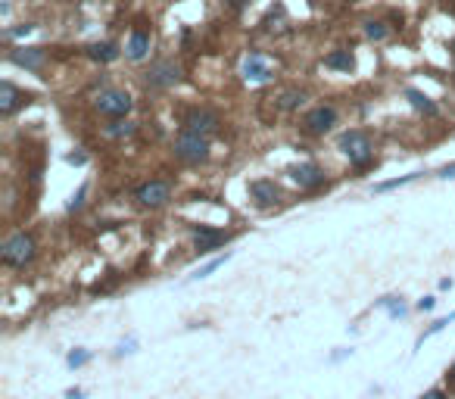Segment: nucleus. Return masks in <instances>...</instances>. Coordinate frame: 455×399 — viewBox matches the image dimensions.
Returning <instances> with one entry per match:
<instances>
[{"label":"nucleus","instance_id":"obj_27","mask_svg":"<svg viewBox=\"0 0 455 399\" xmlns=\"http://www.w3.org/2000/svg\"><path fill=\"white\" fill-rule=\"evenodd\" d=\"M399 315H406V305H402V303H393V305H390V318H399Z\"/></svg>","mask_w":455,"mask_h":399},{"label":"nucleus","instance_id":"obj_12","mask_svg":"<svg viewBox=\"0 0 455 399\" xmlns=\"http://www.w3.org/2000/svg\"><path fill=\"white\" fill-rule=\"evenodd\" d=\"M250 197L259 203L262 209H269V206H274V203L281 200V191H278V184H274V181H269V178H259V181L250 184Z\"/></svg>","mask_w":455,"mask_h":399},{"label":"nucleus","instance_id":"obj_28","mask_svg":"<svg viewBox=\"0 0 455 399\" xmlns=\"http://www.w3.org/2000/svg\"><path fill=\"white\" fill-rule=\"evenodd\" d=\"M84 191H88V188H81L79 193H75V197H72V203H69V209H79V206H81V200H84Z\"/></svg>","mask_w":455,"mask_h":399},{"label":"nucleus","instance_id":"obj_26","mask_svg":"<svg viewBox=\"0 0 455 399\" xmlns=\"http://www.w3.org/2000/svg\"><path fill=\"white\" fill-rule=\"evenodd\" d=\"M434 305H436V300H434V296H424V300L418 303V309H421V312H431Z\"/></svg>","mask_w":455,"mask_h":399},{"label":"nucleus","instance_id":"obj_29","mask_svg":"<svg viewBox=\"0 0 455 399\" xmlns=\"http://www.w3.org/2000/svg\"><path fill=\"white\" fill-rule=\"evenodd\" d=\"M440 178H446V181H449V178H455V163L443 166V168H440Z\"/></svg>","mask_w":455,"mask_h":399},{"label":"nucleus","instance_id":"obj_11","mask_svg":"<svg viewBox=\"0 0 455 399\" xmlns=\"http://www.w3.org/2000/svg\"><path fill=\"white\" fill-rule=\"evenodd\" d=\"M194 241H196V253H200V256H206V253L219 250L221 243H228V241H231V234H225V231H212V228H196V231H194Z\"/></svg>","mask_w":455,"mask_h":399},{"label":"nucleus","instance_id":"obj_25","mask_svg":"<svg viewBox=\"0 0 455 399\" xmlns=\"http://www.w3.org/2000/svg\"><path fill=\"white\" fill-rule=\"evenodd\" d=\"M91 362V353H72L69 355V368H81V365Z\"/></svg>","mask_w":455,"mask_h":399},{"label":"nucleus","instance_id":"obj_33","mask_svg":"<svg viewBox=\"0 0 455 399\" xmlns=\"http://www.w3.org/2000/svg\"><path fill=\"white\" fill-rule=\"evenodd\" d=\"M446 380H449V387H455V365H452L449 371H446Z\"/></svg>","mask_w":455,"mask_h":399},{"label":"nucleus","instance_id":"obj_22","mask_svg":"<svg viewBox=\"0 0 455 399\" xmlns=\"http://www.w3.org/2000/svg\"><path fill=\"white\" fill-rule=\"evenodd\" d=\"M225 262H228V253H225V256H219V259H212V262H206L203 268H196V271H194V281H196V278H209L212 271H216V268H221V266H225Z\"/></svg>","mask_w":455,"mask_h":399},{"label":"nucleus","instance_id":"obj_18","mask_svg":"<svg viewBox=\"0 0 455 399\" xmlns=\"http://www.w3.org/2000/svg\"><path fill=\"white\" fill-rule=\"evenodd\" d=\"M324 66H328V69L349 72V69H353V54H349V50H334V54L324 56Z\"/></svg>","mask_w":455,"mask_h":399},{"label":"nucleus","instance_id":"obj_34","mask_svg":"<svg viewBox=\"0 0 455 399\" xmlns=\"http://www.w3.org/2000/svg\"><path fill=\"white\" fill-rule=\"evenodd\" d=\"M66 399H81V390H69Z\"/></svg>","mask_w":455,"mask_h":399},{"label":"nucleus","instance_id":"obj_24","mask_svg":"<svg viewBox=\"0 0 455 399\" xmlns=\"http://www.w3.org/2000/svg\"><path fill=\"white\" fill-rule=\"evenodd\" d=\"M449 321H455V312H452V315H449V318H440V321H434V325H431V328H427V330H424V337H421V340H418V343H424V340H427V337L440 334V330H443L446 325H449Z\"/></svg>","mask_w":455,"mask_h":399},{"label":"nucleus","instance_id":"obj_8","mask_svg":"<svg viewBox=\"0 0 455 399\" xmlns=\"http://www.w3.org/2000/svg\"><path fill=\"white\" fill-rule=\"evenodd\" d=\"M287 175H290L294 184H299V188H321L324 184V172L315 163H299V166L290 168Z\"/></svg>","mask_w":455,"mask_h":399},{"label":"nucleus","instance_id":"obj_13","mask_svg":"<svg viewBox=\"0 0 455 399\" xmlns=\"http://www.w3.org/2000/svg\"><path fill=\"white\" fill-rule=\"evenodd\" d=\"M244 79L246 81H253V84H265V81H271V69H269V63L259 56V54H253V56H246V63H244Z\"/></svg>","mask_w":455,"mask_h":399},{"label":"nucleus","instance_id":"obj_19","mask_svg":"<svg viewBox=\"0 0 455 399\" xmlns=\"http://www.w3.org/2000/svg\"><path fill=\"white\" fill-rule=\"evenodd\" d=\"M88 56L97 59V63H113V59L119 56V47L109 44V41H106V44H91L88 47Z\"/></svg>","mask_w":455,"mask_h":399},{"label":"nucleus","instance_id":"obj_14","mask_svg":"<svg viewBox=\"0 0 455 399\" xmlns=\"http://www.w3.org/2000/svg\"><path fill=\"white\" fill-rule=\"evenodd\" d=\"M10 59L16 66H25V69H41L44 66V50H13Z\"/></svg>","mask_w":455,"mask_h":399},{"label":"nucleus","instance_id":"obj_4","mask_svg":"<svg viewBox=\"0 0 455 399\" xmlns=\"http://www.w3.org/2000/svg\"><path fill=\"white\" fill-rule=\"evenodd\" d=\"M131 97L125 94V91H119V88H106V91H100L97 97H94V109L103 116H109V118H125L128 113H131Z\"/></svg>","mask_w":455,"mask_h":399},{"label":"nucleus","instance_id":"obj_16","mask_svg":"<svg viewBox=\"0 0 455 399\" xmlns=\"http://www.w3.org/2000/svg\"><path fill=\"white\" fill-rule=\"evenodd\" d=\"M406 100H409V103L418 109V113H424V116H436V103H434V100L424 94V91L409 88V91H406Z\"/></svg>","mask_w":455,"mask_h":399},{"label":"nucleus","instance_id":"obj_3","mask_svg":"<svg viewBox=\"0 0 455 399\" xmlns=\"http://www.w3.org/2000/svg\"><path fill=\"white\" fill-rule=\"evenodd\" d=\"M340 150L353 166H368L374 159V143L365 131H346L340 138Z\"/></svg>","mask_w":455,"mask_h":399},{"label":"nucleus","instance_id":"obj_30","mask_svg":"<svg viewBox=\"0 0 455 399\" xmlns=\"http://www.w3.org/2000/svg\"><path fill=\"white\" fill-rule=\"evenodd\" d=\"M421 399H449V396H446L443 390H431V393H424Z\"/></svg>","mask_w":455,"mask_h":399},{"label":"nucleus","instance_id":"obj_10","mask_svg":"<svg viewBox=\"0 0 455 399\" xmlns=\"http://www.w3.org/2000/svg\"><path fill=\"white\" fill-rule=\"evenodd\" d=\"M271 100V106H274V116H284V113H294V109L303 106V100H306V91H296V88H287V91H278Z\"/></svg>","mask_w":455,"mask_h":399},{"label":"nucleus","instance_id":"obj_32","mask_svg":"<svg viewBox=\"0 0 455 399\" xmlns=\"http://www.w3.org/2000/svg\"><path fill=\"white\" fill-rule=\"evenodd\" d=\"M69 163H75V166H81V163H84V156H81V153H72V156H69Z\"/></svg>","mask_w":455,"mask_h":399},{"label":"nucleus","instance_id":"obj_7","mask_svg":"<svg viewBox=\"0 0 455 399\" xmlns=\"http://www.w3.org/2000/svg\"><path fill=\"white\" fill-rule=\"evenodd\" d=\"M178 81H181V66L171 63V59H162L147 72V84H153V88H171Z\"/></svg>","mask_w":455,"mask_h":399},{"label":"nucleus","instance_id":"obj_2","mask_svg":"<svg viewBox=\"0 0 455 399\" xmlns=\"http://www.w3.org/2000/svg\"><path fill=\"white\" fill-rule=\"evenodd\" d=\"M175 156L184 159V163H206V159H209V138L184 128L175 138Z\"/></svg>","mask_w":455,"mask_h":399},{"label":"nucleus","instance_id":"obj_1","mask_svg":"<svg viewBox=\"0 0 455 399\" xmlns=\"http://www.w3.org/2000/svg\"><path fill=\"white\" fill-rule=\"evenodd\" d=\"M0 259H4V266H13V268H22L29 266L34 259V237L31 234H10L4 241V250H0Z\"/></svg>","mask_w":455,"mask_h":399},{"label":"nucleus","instance_id":"obj_17","mask_svg":"<svg viewBox=\"0 0 455 399\" xmlns=\"http://www.w3.org/2000/svg\"><path fill=\"white\" fill-rule=\"evenodd\" d=\"M19 100H22V94L16 91V84H10V81H4L0 84V113L4 116H10L16 106H19Z\"/></svg>","mask_w":455,"mask_h":399},{"label":"nucleus","instance_id":"obj_21","mask_svg":"<svg viewBox=\"0 0 455 399\" xmlns=\"http://www.w3.org/2000/svg\"><path fill=\"white\" fill-rule=\"evenodd\" d=\"M387 35H390V29H387L384 22H368V25H365V38H368V41H384Z\"/></svg>","mask_w":455,"mask_h":399},{"label":"nucleus","instance_id":"obj_15","mask_svg":"<svg viewBox=\"0 0 455 399\" xmlns=\"http://www.w3.org/2000/svg\"><path fill=\"white\" fill-rule=\"evenodd\" d=\"M125 54L131 56V59H144V56L150 54V35H144V31H131Z\"/></svg>","mask_w":455,"mask_h":399},{"label":"nucleus","instance_id":"obj_23","mask_svg":"<svg viewBox=\"0 0 455 399\" xmlns=\"http://www.w3.org/2000/svg\"><path fill=\"white\" fill-rule=\"evenodd\" d=\"M418 175H406V178H396V181H384V184H377V193H384V191H393V188H402V184H411Z\"/></svg>","mask_w":455,"mask_h":399},{"label":"nucleus","instance_id":"obj_31","mask_svg":"<svg viewBox=\"0 0 455 399\" xmlns=\"http://www.w3.org/2000/svg\"><path fill=\"white\" fill-rule=\"evenodd\" d=\"M29 31H31V25H22V29H16V31H10V35H13V38H22V35H29Z\"/></svg>","mask_w":455,"mask_h":399},{"label":"nucleus","instance_id":"obj_6","mask_svg":"<svg viewBox=\"0 0 455 399\" xmlns=\"http://www.w3.org/2000/svg\"><path fill=\"white\" fill-rule=\"evenodd\" d=\"M334 122H337V109L334 106H315V109H309L306 118H303V128L309 134H324V131H331L334 128Z\"/></svg>","mask_w":455,"mask_h":399},{"label":"nucleus","instance_id":"obj_5","mask_svg":"<svg viewBox=\"0 0 455 399\" xmlns=\"http://www.w3.org/2000/svg\"><path fill=\"white\" fill-rule=\"evenodd\" d=\"M169 197H171V184L162 181V178H153V181L141 184V188L134 191V200L141 203L144 209H159V206H166Z\"/></svg>","mask_w":455,"mask_h":399},{"label":"nucleus","instance_id":"obj_20","mask_svg":"<svg viewBox=\"0 0 455 399\" xmlns=\"http://www.w3.org/2000/svg\"><path fill=\"white\" fill-rule=\"evenodd\" d=\"M103 134H106V138H113V141H122V138H131L134 134V122H122V118H116L113 125H106V128H103Z\"/></svg>","mask_w":455,"mask_h":399},{"label":"nucleus","instance_id":"obj_9","mask_svg":"<svg viewBox=\"0 0 455 399\" xmlns=\"http://www.w3.org/2000/svg\"><path fill=\"white\" fill-rule=\"evenodd\" d=\"M219 125H221L219 116L209 113V109H194V113L184 118V128H191V131H196V134H206V138H209V134H216Z\"/></svg>","mask_w":455,"mask_h":399}]
</instances>
